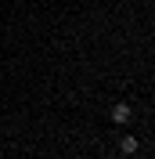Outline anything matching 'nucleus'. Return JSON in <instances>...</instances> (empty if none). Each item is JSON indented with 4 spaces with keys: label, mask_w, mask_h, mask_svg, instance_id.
I'll use <instances>...</instances> for the list:
<instances>
[{
    "label": "nucleus",
    "mask_w": 155,
    "mask_h": 159,
    "mask_svg": "<svg viewBox=\"0 0 155 159\" xmlns=\"http://www.w3.org/2000/svg\"><path fill=\"white\" fill-rule=\"evenodd\" d=\"M112 123H130V105H112Z\"/></svg>",
    "instance_id": "f257e3e1"
},
{
    "label": "nucleus",
    "mask_w": 155,
    "mask_h": 159,
    "mask_svg": "<svg viewBox=\"0 0 155 159\" xmlns=\"http://www.w3.org/2000/svg\"><path fill=\"white\" fill-rule=\"evenodd\" d=\"M137 145H141V141H137L134 134H126V138L119 141V152H123V156H134V152H137Z\"/></svg>",
    "instance_id": "f03ea898"
}]
</instances>
